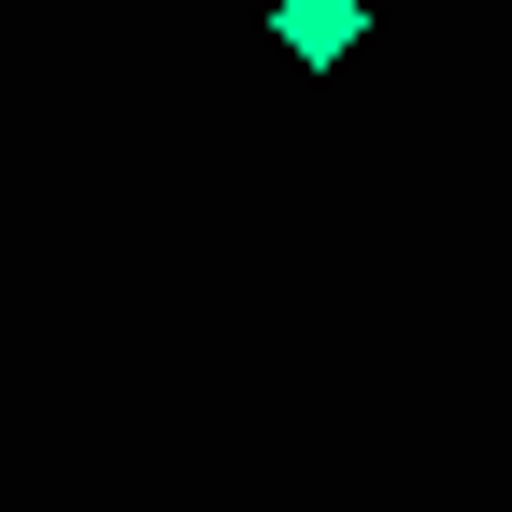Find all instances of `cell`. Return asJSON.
Instances as JSON below:
<instances>
[{
  "mask_svg": "<svg viewBox=\"0 0 512 512\" xmlns=\"http://www.w3.org/2000/svg\"><path fill=\"white\" fill-rule=\"evenodd\" d=\"M271 29H285V57H313V72H328V57H356V0H271Z\"/></svg>",
  "mask_w": 512,
  "mask_h": 512,
  "instance_id": "cell-1",
  "label": "cell"
}]
</instances>
